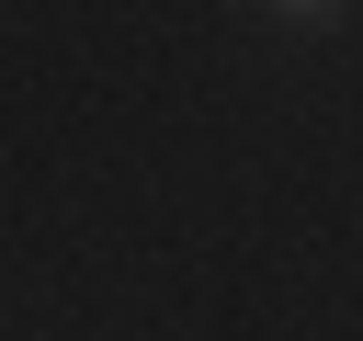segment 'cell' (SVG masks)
<instances>
[{"label":"cell","instance_id":"cell-1","mask_svg":"<svg viewBox=\"0 0 363 341\" xmlns=\"http://www.w3.org/2000/svg\"><path fill=\"white\" fill-rule=\"evenodd\" d=\"M261 11H284V23H340L352 0H261Z\"/></svg>","mask_w":363,"mask_h":341}]
</instances>
